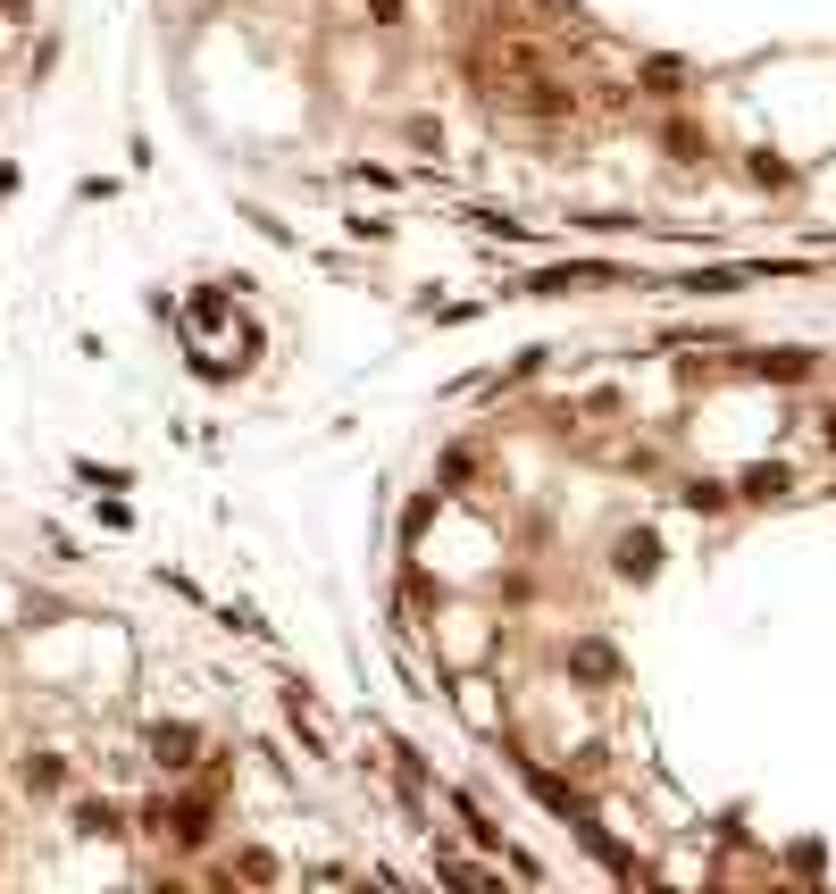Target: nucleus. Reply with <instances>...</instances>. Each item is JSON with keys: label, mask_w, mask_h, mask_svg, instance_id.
Listing matches in <instances>:
<instances>
[{"label": "nucleus", "mask_w": 836, "mask_h": 894, "mask_svg": "<svg viewBox=\"0 0 836 894\" xmlns=\"http://www.w3.org/2000/svg\"><path fill=\"white\" fill-rule=\"evenodd\" d=\"M653 560H661L653 535H627V544H619V569H627V577H653Z\"/></svg>", "instance_id": "obj_1"}, {"label": "nucleus", "mask_w": 836, "mask_h": 894, "mask_svg": "<svg viewBox=\"0 0 836 894\" xmlns=\"http://www.w3.org/2000/svg\"><path fill=\"white\" fill-rule=\"evenodd\" d=\"M184 752H193V736H184V727H168V736H159V761L184 769Z\"/></svg>", "instance_id": "obj_3"}, {"label": "nucleus", "mask_w": 836, "mask_h": 894, "mask_svg": "<svg viewBox=\"0 0 836 894\" xmlns=\"http://www.w3.org/2000/svg\"><path fill=\"white\" fill-rule=\"evenodd\" d=\"M745 493H753V502H770V493H786V468H753V477H745Z\"/></svg>", "instance_id": "obj_2"}]
</instances>
